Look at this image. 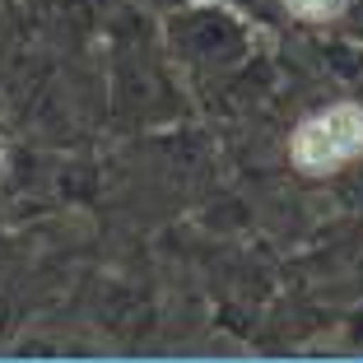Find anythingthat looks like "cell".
Segmentation results:
<instances>
[{"label": "cell", "mask_w": 363, "mask_h": 363, "mask_svg": "<svg viewBox=\"0 0 363 363\" xmlns=\"http://www.w3.org/2000/svg\"><path fill=\"white\" fill-rule=\"evenodd\" d=\"M294 163L303 172H331L363 154V107L335 103L294 130Z\"/></svg>", "instance_id": "obj_1"}, {"label": "cell", "mask_w": 363, "mask_h": 363, "mask_svg": "<svg viewBox=\"0 0 363 363\" xmlns=\"http://www.w3.org/2000/svg\"><path fill=\"white\" fill-rule=\"evenodd\" d=\"M284 5H289V14H298V19H312V23L335 19V14L345 10V0H284Z\"/></svg>", "instance_id": "obj_2"}]
</instances>
